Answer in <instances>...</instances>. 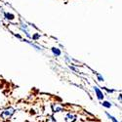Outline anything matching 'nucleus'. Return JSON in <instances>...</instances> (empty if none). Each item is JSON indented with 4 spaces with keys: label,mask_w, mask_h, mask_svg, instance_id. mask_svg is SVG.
Segmentation results:
<instances>
[{
    "label": "nucleus",
    "mask_w": 122,
    "mask_h": 122,
    "mask_svg": "<svg viewBox=\"0 0 122 122\" xmlns=\"http://www.w3.org/2000/svg\"><path fill=\"white\" fill-rule=\"evenodd\" d=\"M2 16H3V19L5 21L11 23V22H14L16 20V15L11 13V12H5V11H2Z\"/></svg>",
    "instance_id": "nucleus-6"
},
{
    "label": "nucleus",
    "mask_w": 122,
    "mask_h": 122,
    "mask_svg": "<svg viewBox=\"0 0 122 122\" xmlns=\"http://www.w3.org/2000/svg\"><path fill=\"white\" fill-rule=\"evenodd\" d=\"M68 66V68H69L70 70H71V71H73L74 73H76V74H83V73L81 72L80 70L77 68V66H70V65H69V66Z\"/></svg>",
    "instance_id": "nucleus-11"
},
{
    "label": "nucleus",
    "mask_w": 122,
    "mask_h": 122,
    "mask_svg": "<svg viewBox=\"0 0 122 122\" xmlns=\"http://www.w3.org/2000/svg\"><path fill=\"white\" fill-rule=\"evenodd\" d=\"M101 106H102V107H104L105 108H107V109H109V108H111V107H112V106H113V103H111L110 101H107V100H104V101H102V102H101Z\"/></svg>",
    "instance_id": "nucleus-9"
},
{
    "label": "nucleus",
    "mask_w": 122,
    "mask_h": 122,
    "mask_svg": "<svg viewBox=\"0 0 122 122\" xmlns=\"http://www.w3.org/2000/svg\"><path fill=\"white\" fill-rule=\"evenodd\" d=\"M93 91H94V93H95V96H96V98L99 100V101H104V99H105V93H104V91L102 90L99 86H97V85H94L93 86Z\"/></svg>",
    "instance_id": "nucleus-4"
},
{
    "label": "nucleus",
    "mask_w": 122,
    "mask_h": 122,
    "mask_svg": "<svg viewBox=\"0 0 122 122\" xmlns=\"http://www.w3.org/2000/svg\"><path fill=\"white\" fill-rule=\"evenodd\" d=\"M40 37H41V34L38 33V32H35V33H33L31 35V39L33 40V41H37V40L40 39Z\"/></svg>",
    "instance_id": "nucleus-13"
},
{
    "label": "nucleus",
    "mask_w": 122,
    "mask_h": 122,
    "mask_svg": "<svg viewBox=\"0 0 122 122\" xmlns=\"http://www.w3.org/2000/svg\"><path fill=\"white\" fill-rule=\"evenodd\" d=\"M0 24H1V21H0Z\"/></svg>",
    "instance_id": "nucleus-18"
},
{
    "label": "nucleus",
    "mask_w": 122,
    "mask_h": 122,
    "mask_svg": "<svg viewBox=\"0 0 122 122\" xmlns=\"http://www.w3.org/2000/svg\"><path fill=\"white\" fill-rule=\"evenodd\" d=\"M22 41L23 42H25V43H27L29 46H31L36 52H39V53H41V52H43L44 51V48L42 47V46H40V45H38V44H36V43H34V42H32V41H30L29 39H26V38H23L22 39Z\"/></svg>",
    "instance_id": "nucleus-3"
},
{
    "label": "nucleus",
    "mask_w": 122,
    "mask_h": 122,
    "mask_svg": "<svg viewBox=\"0 0 122 122\" xmlns=\"http://www.w3.org/2000/svg\"><path fill=\"white\" fill-rule=\"evenodd\" d=\"M102 90H105V91H107V92L108 93V94H112V93H114V92H116V90H114V89H108L107 87H100Z\"/></svg>",
    "instance_id": "nucleus-14"
},
{
    "label": "nucleus",
    "mask_w": 122,
    "mask_h": 122,
    "mask_svg": "<svg viewBox=\"0 0 122 122\" xmlns=\"http://www.w3.org/2000/svg\"><path fill=\"white\" fill-rule=\"evenodd\" d=\"M47 122H57V119L54 117V115H49L47 118Z\"/></svg>",
    "instance_id": "nucleus-15"
},
{
    "label": "nucleus",
    "mask_w": 122,
    "mask_h": 122,
    "mask_svg": "<svg viewBox=\"0 0 122 122\" xmlns=\"http://www.w3.org/2000/svg\"><path fill=\"white\" fill-rule=\"evenodd\" d=\"M12 34L16 37V38H18L19 40H21V41H22V39H23V36L21 35V34H19V33H16V32H14V31H12Z\"/></svg>",
    "instance_id": "nucleus-16"
},
{
    "label": "nucleus",
    "mask_w": 122,
    "mask_h": 122,
    "mask_svg": "<svg viewBox=\"0 0 122 122\" xmlns=\"http://www.w3.org/2000/svg\"><path fill=\"white\" fill-rule=\"evenodd\" d=\"M77 120V115L74 112H67L65 116V122H75Z\"/></svg>",
    "instance_id": "nucleus-7"
},
{
    "label": "nucleus",
    "mask_w": 122,
    "mask_h": 122,
    "mask_svg": "<svg viewBox=\"0 0 122 122\" xmlns=\"http://www.w3.org/2000/svg\"><path fill=\"white\" fill-rule=\"evenodd\" d=\"M18 28L26 36V39L31 40V34H30L29 26H28V24H27V23H25V21L21 20V21H20V23H19V25H18Z\"/></svg>",
    "instance_id": "nucleus-2"
},
{
    "label": "nucleus",
    "mask_w": 122,
    "mask_h": 122,
    "mask_svg": "<svg viewBox=\"0 0 122 122\" xmlns=\"http://www.w3.org/2000/svg\"><path fill=\"white\" fill-rule=\"evenodd\" d=\"M94 73H96V77H97V81L98 82H104L105 81V77L102 75L101 73H99V72H94Z\"/></svg>",
    "instance_id": "nucleus-12"
},
{
    "label": "nucleus",
    "mask_w": 122,
    "mask_h": 122,
    "mask_svg": "<svg viewBox=\"0 0 122 122\" xmlns=\"http://www.w3.org/2000/svg\"><path fill=\"white\" fill-rule=\"evenodd\" d=\"M117 101L119 102V104L122 103V95H121V93H119V95L117 96Z\"/></svg>",
    "instance_id": "nucleus-17"
},
{
    "label": "nucleus",
    "mask_w": 122,
    "mask_h": 122,
    "mask_svg": "<svg viewBox=\"0 0 122 122\" xmlns=\"http://www.w3.org/2000/svg\"><path fill=\"white\" fill-rule=\"evenodd\" d=\"M50 51H51V53L53 54V56H54V57H56V58L61 57V56H62V54H63L62 50H61L59 47H56V46L51 47V48H50Z\"/></svg>",
    "instance_id": "nucleus-8"
},
{
    "label": "nucleus",
    "mask_w": 122,
    "mask_h": 122,
    "mask_svg": "<svg viewBox=\"0 0 122 122\" xmlns=\"http://www.w3.org/2000/svg\"><path fill=\"white\" fill-rule=\"evenodd\" d=\"M105 113H106L107 117V118H108V119H109L111 122H119V121H118V119H117L115 116H113L112 114H110V113L108 112V111H106Z\"/></svg>",
    "instance_id": "nucleus-10"
},
{
    "label": "nucleus",
    "mask_w": 122,
    "mask_h": 122,
    "mask_svg": "<svg viewBox=\"0 0 122 122\" xmlns=\"http://www.w3.org/2000/svg\"><path fill=\"white\" fill-rule=\"evenodd\" d=\"M51 109H52V112L55 113H60V112H63L65 110V107L63 105L58 104V103H53L51 105Z\"/></svg>",
    "instance_id": "nucleus-5"
},
{
    "label": "nucleus",
    "mask_w": 122,
    "mask_h": 122,
    "mask_svg": "<svg viewBox=\"0 0 122 122\" xmlns=\"http://www.w3.org/2000/svg\"><path fill=\"white\" fill-rule=\"evenodd\" d=\"M16 112V108L13 107H6L0 110V119L2 121H9Z\"/></svg>",
    "instance_id": "nucleus-1"
}]
</instances>
